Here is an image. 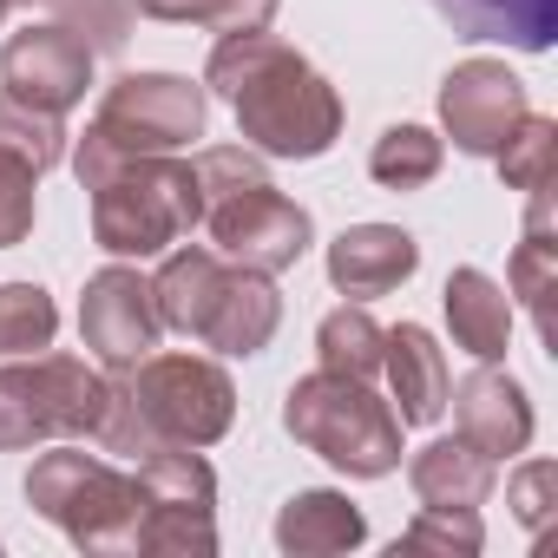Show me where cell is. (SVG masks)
Returning a JSON list of instances; mask_svg holds the SVG:
<instances>
[{
  "label": "cell",
  "instance_id": "5",
  "mask_svg": "<svg viewBox=\"0 0 558 558\" xmlns=\"http://www.w3.org/2000/svg\"><path fill=\"white\" fill-rule=\"evenodd\" d=\"M191 223H204V197H197L191 158L178 151L125 158L93 184V243L119 263L165 256Z\"/></svg>",
  "mask_w": 558,
  "mask_h": 558
},
{
  "label": "cell",
  "instance_id": "19",
  "mask_svg": "<svg viewBox=\"0 0 558 558\" xmlns=\"http://www.w3.org/2000/svg\"><path fill=\"white\" fill-rule=\"evenodd\" d=\"M440 303H447V329H453V342L473 355V362H499L506 349H512V296L493 283L486 269H453L447 276V290H440Z\"/></svg>",
  "mask_w": 558,
  "mask_h": 558
},
{
  "label": "cell",
  "instance_id": "15",
  "mask_svg": "<svg viewBox=\"0 0 558 558\" xmlns=\"http://www.w3.org/2000/svg\"><path fill=\"white\" fill-rule=\"evenodd\" d=\"M381 375H388V395H395V414H401V427H434V421L447 414V388H453V375H447V355H440V342H434L421 323H401V329H388Z\"/></svg>",
  "mask_w": 558,
  "mask_h": 558
},
{
  "label": "cell",
  "instance_id": "13",
  "mask_svg": "<svg viewBox=\"0 0 558 558\" xmlns=\"http://www.w3.org/2000/svg\"><path fill=\"white\" fill-rule=\"evenodd\" d=\"M329 283L355 303H375V296H395L408 276L421 269V243L401 230V223H349L336 243H329Z\"/></svg>",
  "mask_w": 558,
  "mask_h": 558
},
{
  "label": "cell",
  "instance_id": "14",
  "mask_svg": "<svg viewBox=\"0 0 558 558\" xmlns=\"http://www.w3.org/2000/svg\"><path fill=\"white\" fill-rule=\"evenodd\" d=\"M276 323H283V296H276V283H269L263 269L230 263L217 296H210V310H204L197 342L217 349V355H263L269 336H276Z\"/></svg>",
  "mask_w": 558,
  "mask_h": 558
},
{
  "label": "cell",
  "instance_id": "12",
  "mask_svg": "<svg viewBox=\"0 0 558 558\" xmlns=\"http://www.w3.org/2000/svg\"><path fill=\"white\" fill-rule=\"evenodd\" d=\"M447 401H453L460 440H473L486 460H512V453L532 447V401L506 368L480 362L460 388H447Z\"/></svg>",
  "mask_w": 558,
  "mask_h": 558
},
{
  "label": "cell",
  "instance_id": "16",
  "mask_svg": "<svg viewBox=\"0 0 558 558\" xmlns=\"http://www.w3.org/2000/svg\"><path fill=\"white\" fill-rule=\"evenodd\" d=\"M525 204L532 210H525V236H519V250L506 263V283L525 303L538 342L558 349V236H551V191H532Z\"/></svg>",
  "mask_w": 558,
  "mask_h": 558
},
{
  "label": "cell",
  "instance_id": "31",
  "mask_svg": "<svg viewBox=\"0 0 558 558\" xmlns=\"http://www.w3.org/2000/svg\"><path fill=\"white\" fill-rule=\"evenodd\" d=\"M125 21H132V0H60V27L80 34L93 53L125 47Z\"/></svg>",
  "mask_w": 558,
  "mask_h": 558
},
{
  "label": "cell",
  "instance_id": "34",
  "mask_svg": "<svg viewBox=\"0 0 558 558\" xmlns=\"http://www.w3.org/2000/svg\"><path fill=\"white\" fill-rule=\"evenodd\" d=\"M8 8H14V0H0V21H8Z\"/></svg>",
  "mask_w": 558,
  "mask_h": 558
},
{
  "label": "cell",
  "instance_id": "2",
  "mask_svg": "<svg viewBox=\"0 0 558 558\" xmlns=\"http://www.w3.org/2000/svg\"><path fill=\"white\" fill-rule=\"evenodd\" d=\"M236 421V388L210 355H145L132 368H119L112 395H106V421H99V447L106 453H151V447H217Z\"/></svg>",
  "mask_w": 558,
  "mask_h": 558
},
{
  "label": "cell",
  "instance_id": "23",
  "mask_svg": "<svg viewBox=\"0 0 558 558\" xmlns=\"http://www.w3.org/2000/svg\"><path fill=\"white\" fill-rule=\"evenodd\" d=\"M440 165H447V138H434L427 125H388L368 151V178L381 191H421L440 178Z\"/></svg>",
  "mask_w": 558,
  "mask_h": 558
},
{
  "label": "cell",
  "instance_id": "21",
  "mask_svg": "<svg viewBox=\"0 0 558 558\" xmlns=\"http://www.w3.org/2000/svg\"><path fill=\"white\" fill-rule=\"evenodd\" d=\"M223 269H230V263H223L210 243L171 250V256L158 263V276H151V303H158V323L197 342V329H204V310H210V296H217V283H223Z\"/></svg>",
  "mask_w": 558,
  "mask_h": 558
},
{
  "label": "cell",
  "instance_id": "24",
  "mask_svg": "<svg viewBox=\"0 0 558 558\" xmlns=\"http://www.w3.org/2000/svg\"><path fill=\"white\" fill-rule=\"evenodd\" d=\"M493 165H499V178H506V191H551L558 184V119H538V112H525L519 125H512V138L493 151Z\"/></svg>",
  "mask_w": 558,
  "mask_h": 558
},
{
  "label": "cell",
  "instance_id": "26",
  "mask_svg": "<svg viewBox=\"0 0 558 558\" xmlns=\"http://www.w3.org/2000/svg\"><path fill=\"white\" fill-rule=\"evenodd\" d=\"M60 336V310L40 283H0V355H40Z\"/></svg>",
  "mask_w": 558,
  "mask_h": 558
},
{
  "label": "cell",
  "instance_id": "28",
  "mask_svg": "<svg viewBox=\"0 0 558 558\" xmlns=\"http://www.w3.org/2000/svg\"><path fill=\"white\" fill-rule=\"evenodd\" d=\"M486 545L480 506H421L414 525L395 538V551H440V558H473Z\"/></svg>",
  "mask_w": 558,
  "mask_h": 558
},
{
  "label": "cell",
  "instance_id": "30",
  "mask_svg": "<svg viewBox=\"0 0 558 558\" xmlns=\"http://www.w3.org/2000/svg\"><path fill=\"white\" fill-rule=\"evenodd\" d=\"M40 171L21 165L14 151H0V250H21L34 236V210H40Z\"/></svg>",
  "mask_w": 558,
  "mask_h": 558
},
{
  "label": "cell",
  "instance_id": "33",
  "mask_svg": "<svg viewBox=\"0 0 558 558\" xmlns=\"http://www.w3.org/2000/svg\"><path fill=\"white\" fill-rule=\"evenodd\" d=\"M21 8H34V0H21ZM40 8H60V0H40Z\"/></svg>",
  "mask_w": 558,
  "mask_h": 558
},
{
  "label": "cell",
  "instance_id": "18",
  "mask_svg": "<svg viewBox=\"0 0 558 558\" xmlns=\"http://www.w3.org/2000/svg\"><path fill=\"white\" fill-rule=\"evenodd\" d=\"M460 40H499L512 53H545L558 40V0H434Z\"/></svg>",
  "mask_w": 558,
  "mask_h": 558
},
{
  "label": "cell",
  "instance_id": "27",
  "mask_svg": "<svg viewBox=\"0 0 558 558\" xmlns=\"http://www.w3.org/2000/svg\"><path fill=\"white\" fill-rule=\"evenodd\" d=\"M0 151H14V158L34 165V171H53V165L66 158V125H60V112H40V106H21V99L0 93Z\"/></svg>",
  "mask_w": 558,
  "mask_h": 558
},
{
  "label": "cell",
  "instance_id": "20",
  "mask_svg": "<svg viewBox=\"0 0 558 558\" xmlns=\"http://www.w3.org/2000/svg\"><path fill=\"white\" fill-rule=\"evenodd\" d=\"M493 480H499V460H486L473 440H427L414 460H408V486L421 506H486L493 499Z\"/></svg>",
  "mask_w": 558,
  "mask_h": 558
},
{
  "label": "cell",
  "instance_id": "9",
  "mask_svg": "<svg viewBox=\"0 0 558 558\" xmlns=\"http://www.w3.org/2000/svg\"><path fill=\"white\" fill-rule=\"evenodd\" d=\"M165 323L151 303V276H138L132 263H106L99 276H86V296H80V342L93 349L99 368H132L158 349Z\"/></svg>",
  "mask_w": 558,
  "mask_h": 558
},
{
  "label": "cell",
  "instance_id": "11",
  "mask_svg": "<svg viewBox=\"0 0 558 558\" xmlns=\"http://www.w3.org/2000/svg\"><path fill=\"white\" fill-rule=\"evenodd\" d=\"M93 47L80 34H66L60 21L47 27H21L8 47H0V86H8V99L21 106H40V112H73L93 86Z\"/></svg>",
  "mask_w": 558,
  "mask_h": 558
},
{
  "label": "cell",
  "instance_id": "17",
  "mask_svg": "<svg viewBox=\"0 0 558 558\" xmlns=\"http://www.w3.org/2000/svg\"><path fill=\"white\" fill-rule=\"evenodd\" d=\"M368 538V519L349 493H329V486H310L296 499H283L276 512V551L290 558H329V551H355Z\"/></svg>",
  "mask_w": 558,
  "mask_h": 558
},
{
  "label": "cell",
  "instance_id": "3",
  "mask_svg": "<svg viewBox=\"0 0 558 558\" xmlns=\"http://www.w3.org/2000/svg\"><path fill=\"white\" fill-rule=\"evenodd\" d=\"M210 99L204 86H191L184 73H119L86 125V138L73 145V171L93 191L112 165L125 158H151V151H184L204 138Z\"/></svg>",
  "mask_w": 558,
  "mask_h": 558
},
{
  "label": "cell",
  "instance_id": "7",
  "mask_svg": "<svg viewBox=\"0 0 558 558\" xmlns=\"http://www.w3.org/2000/svg\"><path fill=\"white\" fill-rule=\"evenodd\" d=\"M106 395L112 381L99 368H86L80 355H27L0 368V453H27L40 440H73V434H99L106 421Z\"/></svg>",
  "mask_w": 558,
  "mask_h": 558
},
{
  "label": "cell",
  "instance_id": "6",
  "mask_svg": "<svg viewBox=\"0 0 558 558\" xmlns=\"http://www.w3.org/2000/svg\"><path fill=\"white\" fill-rule=\"evenodd\" d=\"M27 506L60 525L80 551H132L138 480L86 447H53L27 466Z\"/></svg>",
  "mask_w": 558,
  "mask_h": 558
},
{
  "label": "cell",
  "instance_id": "8",
  "mask_svg": "<svg viewBox=\"0 0 558 558\" xmlns=\"http://www.w3.org/2000/svg\"><path fill=\"white\" fill-rule=\"evenodd\" d=\"M204 230H210V250L223 263H243V269H263V276H283L310 256L316 243V223L303 204H290L269 178L263 184H243L236 197L210 204L204 210Z\"/></svg>",
  "mask_w": 558,
  "mask_h": 558
},
{
  "label": "cell",
  "instance_id": "22",
  "mask_svg": "<svg viewBox=\"0 0 558 558\" xmlns=\"http://www.w3.org/2000/svg\"><path fill=\"white\" fill-rule=\"evenodd\" d=\"M381 349H388V329L362 310V303H342L323 316L316 329V355L329 375H355V381H375L381 375Z\"/></svg>",
  "mask_w": 558,
  "mask_h": 558
},
{
  "label": "cell",
  "instance_id": "32",
  "mask_svg": "<svg viewBox=\"0 0 558 558\" xmlns=\"http://www.w3.org/2000/svg\"><path fill=\"white\" fill-rule=\"evenodd\" d=\"M506 506L519 512L525 532H538V525L551 519V506H558V466H551V460H525V466L512 473V486H506Z\"/></svg>",
  "mask_w": 558,
  "mask_h": 558
},
{
  "label": "cell",
  "instance_id": "4",
  "mask_svg": "<svg viewBox=\"0 0 558 558\" xmlns=\"http://www.w3.org/2000/svg\"><path fill=\"white\" fill-rule=\"evenodd\" d=\"M283 427L296 447H310L349 480H388L401 466V414L355 375H303L283 395Z\"/></svg>",
  "mask_w": 558,
  "mask_h": 558
},
{
  "label": "cell",
  "instance_id": "10",
  "mask_svg": "<svg viewBox=\"0 0 558 558\" xmlns=\"http://www.w3.org/2000/svg\"><path fill=\"white\" fill-rule=\"evenodd\" d=\"M525 112H532L525 80L506 60H460L440 80V125H447L453 151H466V158H493Z\"/></svg>",
  "mask_w": 558,
  "mask_h": 558
},
{
  "label": "cell",
  "instance_id": "25",
  "mask_svg": "<svg viewBox=\"0 0 558 558\" xmlns=\"http://www.w3.org/2000/svg\"><path fill=\"white\" fill-rule=\"evenodd\" d=\"M132 8L171 27H210L223 40V34H263L283 0H132Z\"/></svg>",
  "mask_w": 558,
  "mask_h": 558
},
{
  "label": "cell",
  "instance_id": "1",
  "mask_svg": "<svg viewBox=\"0 0 558 558\" xmlns=\"http://www.w3.org/2000/svg\"><path fill=\"white\" fill-rule=\"evenodd\" d=\"M204 86L217 99H230L243 145L263 151V158H296L303 165V158H323L342 138V93L290 40H276L269 27L263 34H223L210 47Z\"/></svg>",
  "mask_w": 558,
  "mask_h": 558
},
{
  "label": "cell",
  "instance_id": "29",
  "mask_svg": "<svg viewBox=\"0 0 558 558\" xmlns=\"http://www.w3.org/2000/svg\"><path fill=\"white\" fill-rule=\"evenodd\" d=\"M191 171H197V197L210 210V204L236 197L243 184H263V151H250V145H204L191 158Z\"/></svg>",
  "mask_w": 558,
  "mask_h": 558
}]
</instances>
